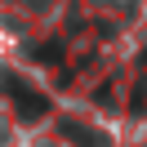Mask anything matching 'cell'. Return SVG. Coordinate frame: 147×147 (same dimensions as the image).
<instances>
[{
	"mask_svg": "<svg viewBox=\"0 0 147 147\" xmlns=\"http://www.w3.org/2000/svg\"><path fill=\"white\" fill-rule=\"evenodd\" d=\"M5 85H9V98L18 102V116H22V120H36V116H45V111H49V102L40 98V94H31L18 76H5Z\"/></svg>",
	"mask_w": 147,
	"mask_h": 147,
	"instance_id": "6da1fadb",
	"label": "cell"
},
{
	"mask_svg": "<svg viewBox=\"0 0 147 147\" xmlns=\"http://www.w3.org/2000/svg\"><path fill=\"white\" fill-rule=\"evenodd\" d=\"M63 134L71 138L76 147H107V138H98V134H89V129H80L76 120H67V125H63Z\"/></svg>",
	"mask_w": 147,
	"mask_h": 147,
	"instance_id": "7a4b0ae2",
	"label": "cell"
},
{
	"mask_svg": "<svg viewBox=\"0 0 147 147\" xmlns=\"http://www.w3.org/2000/svg\"><path fill=\"white\" fill-rule=\"evenodd\" d=\"M143 63H147V58H143Z\"/></svg>",
	"mask_w": 147,
	"mask_h": 147,
	"instance_id": "3957f363",
	"label": "cell"
}]
</instances>
